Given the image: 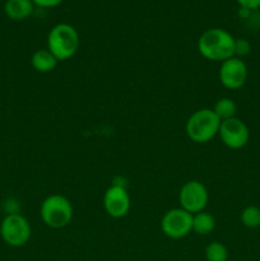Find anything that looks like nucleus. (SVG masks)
<instances>
[{"label":"nucleus","mask_w":260,"mask_h":261,"mask_svg":"<svg viewBox=\"0 0 260 261\" xmlns=\"http://www.w3.org/2000/svg\"><path fill=\"white\" fill-rule=\"evenodd\" d=\"M236 38L223 28H209L198 40V51L211 61H223L235 56Z\"/></svg>","instance_id":"1"},{"label":"nucleus","mask_w":260,"mask_h":261,"mask_svg":"<svg viewBox=\"0 0 260 261\" xmlns=\"http://www.w3.org/2000/svg\"><path fill=\"white\" fill-rule=\"evenodd\" d=\"M79 45L81 40L78 31L68 23H59L48 32L47 50L58 61H65L73 58L79 50Z\"/></svg>","instance_id":"2"},{"label":"nucleus","mask_w":260,"mask_h":261,"mask_svg":"<svg viewBox=\"0 0 260 261\" xmlns=\"http://www.w3.org/2000/svg\"><path fill=\"white\" fill-rule=\"evenodd\" d=\"M221 122L213 109H200L191 114L186 121V135L191 142L198 144L208 143L218 135Z\"/></svg>","instance_id":"3"},{"label":"nucleus","mask_w":260,"mask_h":261,"mask_svg":"<svg viewBox=\"0 0 260 261\" xmlns=\"http://www.w3.org/2000/svg\"><path fill=\"white\" fill-rule=\"evenodd\" d=\"M41 219L50 228H64L73 219V205L64 195L54 194L41 204Z\"/></svg>","instance_id":"4"},{"label":"nucleus","mask_w":260,"mask_h":261,"mask_svg":"<svg viewBox=\"0 0 260 261\" xmlns=\"http://www.w3.org/2000/svg\"><path fill=\"white\" fill-rule=\"evenodd\" d=\"M31 224L19 213H10L0 224V234L7 245L12 247L24 246L31 239Z\"/></svg>","instance_id":"5"},{"label":"nucleus","mask_w":260,"mask_h":261,"mask_svg":"<svg viewBox=\"0 0 260 261\" xmlns=\"http://www.w3.org/2000/svg\"><path fill=\"white\" fill-rule=\"evenodd\" d=\"M209 200V194L204 184L200 181L191 180L184 184L178 193L180 208L190 214L200 213L205 209Z\"/></svg>","instance_id":"6"},{"label":"nucleus","mask_w":260,"mask_h":261,"mask_svg":"<svg viewBox=\"0 0 260 261\" xmlns=\"http://www.w3.org/2000/svg\"><path fill=\"white\" fill-rule=\"evenodd\" d=\"M161 229L168 239H184L193 231V214L183 208L171 209L162 217Z\"/></svg>","instance_id":"7"},{"label":"nucleus","mask_w":260,"mask_h":261,"mask_svg":"<svg viewBox=\"0 0 260 261\" xmlns=\"http://www.w3.org/2000/svg\"><path fill=\"white\" fill-rule=\"evenodd\" d=\"M218 135L222 143L229 149H241L249 142L250 132L242 120L239 117H232L221 122Z\"/></svg>","instance_id":"8"},{"label":"nucleus","mask_w":260,"mask_h":261,"mask_svg":"<svg viewBox=\"0 0 260 261\" xmlns=\"http://www.w3.org/2000/svg\"><path fill=\"white\" fill-rule=\"evenodd\" d=\"M219 81L228 89H240L247 81V66L242 59L233 58L221 63Z\"/></svg>","instance_id":"9"},{"label":"nucleus","mask_w":260,"mask_h":261,"mask_svg":"<svg viewBox=\"0 0 260 261\" xmlns=\"http://www.w3.org/2000/svg\"><path fill=\"white\" fill-rule=\"evenodd\" d=\"M103 208L111 218L119 219L127 216L130 211V196L122 185L110 186L103 195Z\"/></svg>","instance_id":"10"},{"label":"nucleus","mask_w":260,"mask_h":261,"mask_svg":"<svg viewBox=\"0 0 260 261\" xmlns=\"http://www.w3.org/2000/svg\"><path fill=\"white\" fill-rule=\"evenodd\" d=\"M4 12L10 19L23 20L32 14L33 3L32 0H7Z\"/></svg>","instance_id":"11"},{"label":"nucleus","mask_w":260,"mask_h":261,"mask_svg":"<svg viewBox=\"0 0 260 261\" xmlns=\"http://www.w3.org/2000/svg\"><path fill=\"white\" fill-rule=\"evenodd\" d=\"M58 59L47 50V48H41L33 53L31 58V64L33 69L38 73H50L58 65Z\"/></svg>","instance_id":"12"},{"label":"nucleus","mask_w":260,"mask_h":261,"mask_svg":"<svg viewBox=\"0 0 260 261\" xmlns=\"http://www.w3.org/2000/svg\"><path fill=\"white\" fill-rule=\"evenodd\" d=\"M216 228V219L208 212H200V213L193 214V231L196 234L206 236L212 233Z\"/></svg>","instance_id":"13"},{"label":"nucleus","mask_w":260,"mask_h":261,"mask_svg":"<svg viewBox=\"0 0 260 261\" xmlns=\"http://www.w3.org/2000/svg\"><path fill=\"white\" fill-rule=\"evenodd\" d=\"M213 111L214 114L219 117L221 121H224V120L236 117L237 105L232 98L224 97V98L218 99V101L216 102V105H214L213 107Z\"/></svg>","instance_id":"14"},{"label":"nucleus","mask_w":260,"mask_h":261,"mask_svg":"<svg viewBox=\"0 0 260 261\" xmlns=\"http://www.w3.org/2000/svg\"><path fill=\"white\" fill-rule=\"evenodd\" d=\"M205 259L208 261H227L228 250L222 242L213 241L205 247Z\"/></svg>","instance_id":"15"},{"label":"nucleus","mask_w":260,"mask_h":261,"mask_svg":"<svg viewBox=\"0 0 260 261\" xmlns=\"http://www.w3.org/2000/svg\"><path fill=\"white\" fill-rule=\"evenodd\" d=\"M241 223L246 228H259L260 227V208L255 205H249L242 211Z\"/></svg>","instance_id":"16"},{"label":"nucleus","mask_w":260,"mask_h":261,"mask_svg":"<svg viewBox=\"0 0 260 261\" xmlns=\"http://www.w3.org/2000/svg\"><path fill=\"white\" fill-rule=\"evenodd\" d=\"M250 50H251V45L247 40L245 38H239L235 42V56L236 58H244V56L249 55Z\"/></svg>","instance_id":"17"},{"label":"nucleus","mask_w":260,"mask_h":261,"mask_svg":"<svg viewBox=\"0 0 260 261\" xmlns=\"http://www.w3.org/2000/svg\"><path fill=\"white\" fill-rule=\"evenodd\" d=\"M64 0H32L33 5H37L40 8H46V9H50V8H55L58 5H60Z\"/></svg>","instance_id":"18"},{"label":"nucleus","mask_w":260,"mask_h":261,"mask_svg":"<svg viewBox=\"0 0 260 261\" xmlns=\"http://www.w3.org/2000/svg\"><path fill=\"white\" fill-rule=\"evenodd\" d=\"M242 9L246 10H254L260 8V0H236Z\"/></svg>","instance_id":"19"},{"label":"nucleus","mask_w":260,"mask_h":261,"mask_svg":"<svg viewBox=\"0 0 260 261\" xmlns=\"http://www.w3.org/2000/svg\"><path fill=\"white\" fill-rule=\"evenodd\" d=\"M259 231H260V227H259Z\"/></svg>","instance_id":"20"}]
</instances>
